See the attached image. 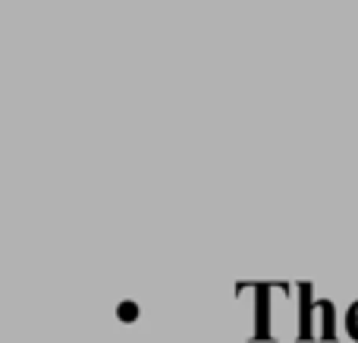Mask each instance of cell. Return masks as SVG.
Wrapping results in <instances>:
<instances>
[{"mask_svg": "<svg viewBox=\"0 0 358 343\" xmlns=\"http://www.w3.org/2000/svg\"><path fill=\"white\" fill-rule=\"evenodd\" d=\"M349 334H352V337L358 340V302L352 309H349Z\"/></svg>", "mask_w": 358, "mask_h": 343, "instance_id": "obj_1", "label": "cell"}]
</instances>
